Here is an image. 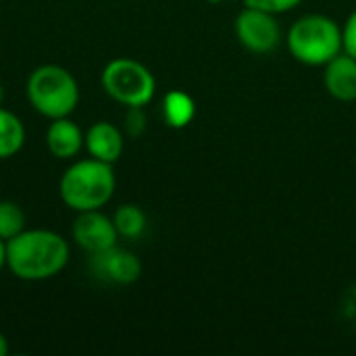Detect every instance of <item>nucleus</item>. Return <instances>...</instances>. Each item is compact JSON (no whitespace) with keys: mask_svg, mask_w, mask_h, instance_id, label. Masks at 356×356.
<instances>
[{"mask_svg":"<svg viewBox=\"0 0 356 356\" xmlns=\"http://www.w3.org/2000/svg\"><path fill=\"white\" fill-rule=\"evenodd\" d=\"M125 121H127V131L131 136H140L146 129V117H144L142 106H129Z\"/></svg>","mask_w":356,"mask_h":356,"instance_id":"a211bd4d","label":"nucleus"},{"mask_svg":"<svg viewBox=\"0 0 356 356\" xmlns=\"http://www.w3.org/2000/svg\"><path fill=\"white\" fill-rule=\"evenodd\" d=\"M117 238L119 234L113 219L102 215L100 209L81 211L73 221V240L90 254L113 248L117 244Z\"/></svg>","mask_w":356,"mask_h":356,"instance_id":"6e6552de","label":"nucleus"},{"mask_svg":"<svg viewBox=\"0 0 356 356\" xmlns=\"http://www.w3.org/2000/svg\"><path fill=\"white\" fill-rule=\"evenodd\" d=\"M104 92L119 104L146 106L156 92L154 75L134 58H115L102 71Z\"/></svg>","mask_w":356,"mask_h":356,"instance_id":"39448f33","label":"nucleus"},{"mask_svg":"<svg viewBox=\"0 0 356 356\" xmlns=\"http://www.w3.org/2000/svg\"><path fill=\"white\" fill-rule=\"evenodd\" d=\"M25 229V213L13 200H0V238L10 240Z\"/></svg>","mask_w":356,"mask_h":356,"instance_id":"2eb2a0df","label":"nucleus"},{"mask_svg":"<svg viewBox=\"0 0 356 356\" xmlns=\"http://www.w3.org/2000/svg\"><path fill=\"white\" fill-rule=\"evenodd\" d=\"M27 98L31 106L48 117H69L79 102V86L75 77L58 65H42L27 79Z\"/></svg>","mask_w":356,"mask_h":356,"instance_id":"20e7f679","label":"nucleus"},{"mask_svg":"<svg viewBox=\"0 0 356 356\" xmlns=\"http://www.w3.org/2000/svg\"><path fill=\"white\" fill-rule=\"evenodd\" d=\"M115 171L111 163L98 159H83L73 163L60 177L58 192L63 202L81 213L104 207L115 194Z\"/></svg>","mask_w":356,"mask_h":356,"instance_id":"f03ea898","label":"nucleus"},{"mask_svg":"<svg viewBox=\"0 0 356 356\" xmlns=\"http://www.w3.org/2000/svg\"><path fill=\"white\" fill-rule=\"evenodd\" d=\"M244 2H246V6H252V8H261V10L280 15V13H286L290 8L298 6L302 0H244Z\"/></svg>","mask_w":356,"mask_h":356,"instance_id":"dca6fc26","label":"nucleus"},{"mask_svg":"<svg viewBox=\"0 0 356 356\" xmlns=\"http://www.w3.org/2000/svg\"><path fill=\"white\" fill-rule=\"evenodd\" d=\"M6 267V242L0 238V271Z\"/></svg>","mask_w":356,"mask_h":356,"instance_id":"6ab92c4d","label":"nucleus"},{"mask_svg":"<svg viewBox=\"0 0 356 356\" xmlns=\"http://www.w3.org/2000/svg\"><path fill=\"white\" fill-rule=\"evenodd\" d=\"M2 98H4V92H2V86H0V104H2Z\"/></svg>","mask_w":356,"mask_h":356,"instance_id":"412c9836","label":"nucleus"},{"mask_svg":"<svg viewBox=\"0 0 356 356\" xmlns=\"http://www.w3.org/2000/svg\"><path fill=\"white\" fill-rule=\"evenodd\" d=\"M342 40H344V52L356 60V10L346 19L342 27Z\"/></svg>","mask_w":356,"mask_h":356,"instance_id":"f3484780","label":"nucleus"},{"mask_svg":"<svg viewBox=\"0 0 356 356\" xmlns=\"http://www.w3.org/2000/svg\"><path fill=\"white\" fill-rule=\"evenodd\" d=\"M69 263L67 240L50 229H23L6 242V267L23 282H44Z\"/></svg>","mask_w":356,"mask_h":356,"instance_id":"f257e3e1","label":"nucleus"},{"mask_svg":"<svg viewBox=\"0 0 356 356\" xmlns=\"http://www.w3.org/2000/svg\"><path fill=\"white\" fill-rule=\"evenodd\" d=\"M88 269H90L92 277H96L104 284H117V286H129V284L138 282L142 275L140 259L134 252L119 248L117 244L102 252L90 254Z\"/></svg>","mask_w":356,"mask_h":356,"instance_id":"0eeeda50","label":"nucleus"},{"mask_svg":"<svg viewBox=\"0 0 356 356\" xmlns=\"http://www.w3.org/2000/svg\"><path fill=\"white\" fill-rule=\"evenodd\" d=\"M25 142V127L17 115L0 108V159L15 156Z\"/></svg>","mask_w":356,"mask_h":356,"instance_id":"f8f14e48","label":"nucleus"},{"mask_svg":"<svg viewBox=\"0 0 356 356\" xmlns=\"http://www.w3.org/2000/svg\"><path fill=\"white\" fill-rule=\"evenodd\" d=\"M209 2H221V0H209Z\"/></svg>","mask_w":356,"mask_h":356,"instance_id":"4be33fe9","label":"nucleus"},{"mask_svg":"<svg viewBox=\"0 0 356 356\" xmlns=\"http://www.w3.org/2000/svg\"><path fill=\"white\" fill-rule=\"evenodd\" d=\"M323 83L327 92L340 100V102H353L356 100V60L346 54L340 52L336 58H332L325 65L323 73Z\"/></svg>","mask_w":356,"mask_h":356,"instance_id":"1a4fd4ad","label":"nucleus"},{"mask_svg":"<svg viewBox=\"0 0 356 356\" xmlns=\"http://www.w3.org/2000/svg\"><path fill=\"white\" fill-rule=\"evenodd\" d=\"M236 35L250 52L267 54L280 44L282 31L273 13L246 6L236 19Z\"/></svg>","mask_w":356,"mask_h":356,"instance_id":"423d86ee","label":"nucleus"},{"mask_svg":"<svg viewBox=\"0 0 356 356\" xmlns=\"http://www.w3.org/2000/svg\"><path fill=\"white\" fill-rule=\"evenodd\" d=\"M163 115H165V121L175 127V129H181L186 127L194 115H196V106H194V100L181 92V90H173L165 96L163 100Z\"/></svg>","mask_w":356,"mask_h":356,"instance_id":"ddd939ff","label":"nucleus"},{"mask_svg":"<svg viewBox=\"0 0 356 356\" xmlns=\"http://www.w3.org/2000/svg\"><path fill=\"white\" fill-rule=\"evenodd\" d=\"M92 159L104 161V163H117L121 152H123V136L121 131L108 123V121H98L90 125L86 131V146H83Z\"/></svg>","mask_w":356,"mask_h":356,"instance_id":"9b49d317","label":"nucleus"},{"mask_svg":"<svg viewBox=\"0 0 356 356\" xmlns=\"http://www.w3.org/2000/svg\"><path fill=\"white\" fill-rule=\"evenodd\" d=\"M290 54L309 67L327 65L344 50L340 25L325 15H307L288 31Z\"/></svg>","mask_w":356,"mask_h":356,"instance_id":"7ed1b4c3","label":"nucleus"},{"mask_svg":"<svg viewBox=\"0 0 356 356\" xmlns=\"http://www.w3.org/2000/svg\"><path fill=\"white\" fill-rule=\"evenodd\" d=\"M113 223H115L119 236H123L127 240H134V238H140L144 234V229H146V215L136 204H121L115 211Z\"/></svg>","mask_w":356,"mask_h":356,"instance_id":"4468645a","label":"nucleus"},{"mask_svg":"<svg viewBox=\"0 0 356 356\" xmlns=\"http://www.w3.org/2000/svg\"><path fill=\"white\" fill-rule=\"evenodd\" d=\"M46 146L56 159H73L86 146V134L69 117L52 119L46 131Z\"/></svg>","mask_w":356,"mask_h":356,"instance_id":"9d476101","label":"nucleus"},{"mask_svg":"<svg viewBox=\"0 0 356 356\" xmlns=\"http://www.w3.org/2000/svg\"><path fill=\"white\" fill-rule=\"evenodd\" d=\"M6 355H8V342H6L4 334L0 332V356H6Z\"/></svg>","mask_w":356,"mask_h":356,"instance_id":"aec40b11","label":"nucleus"}]
</instances>
